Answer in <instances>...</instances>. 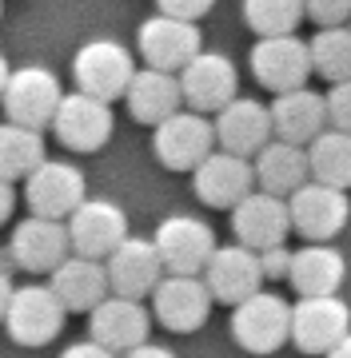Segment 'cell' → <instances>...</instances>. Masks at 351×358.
<instances>
[{
  "label": "cell",
  "instance_id": "f35d334b",
  "mask_svg": "<svg viewBox=\"0 0 351 358\" xmlns=\"http://www.w3.org/2000/svg\"><path fill=\"white\" fill-rule=\"evenodd\" d=\"M13 294H16V282L0 271V322H4V315H8V303H13Z\"/></svg>",
  "mask_w": 351,
  "mask_h": 358
},
{
  "label": "cell",
  "instance_id": "603a6c76",
  "mask_svg": "<svg viewBox=\"0 0 351 358\" xmlns=\"http://www.w3.org/2000/svg\"><path fill=\"white\" fill-rule=\"evenodd\" d=\"M124 103H128L132 120H140V124H148V128L164 124L168 115H176L180 108H188V103H184V88H180V72H164V68L144 64L140 72L132 76Z\"/></svg>",
  "mask_w": 351,
  "mask_h": 358
},
{
  "label": "cell",
  "instance_id": "74e56055",
  "mask_svg": "<svg viewBox=\"0 0 351 358\" xmlns=\"http://www.w3.org/2000/svg\"><path fill=\"white\" fill-rule=\"evenodd\" d=\"M124 358H176L168 350V346H156V343H144V346H136V350H128Z\"/></svg>",
  "mask_w": 351,
  "mask_h": 358
},
{
  "label": "cell",
  "instance_id": "30bf717a",
  "mask_svg": "<svg viewBox=\"0 0 351 358\" xmlns=\"http://www.w3.org/2000/svg\"><path fill=\"white\" fill-rule=\"evenodd\" d=\"M136 48H140L148 68H164V72H184L195 56L204 52L200 44V28L195 20H180V16L156 13L148 16L136 32Z\"/></svg>",
  "mask_w": 351,
  "mask_h": 358
},
{
  "label": "cell",
  "instance_id": "8992f818",
  "mask_svg": "<svg viewBox=\"0 0 351 358\" xmlns=\"http://www.w3.org/2000/svg\"><path fill=\"white\" fill-rule=\"evenodd\" d=\"M351 334V307L339 294H303L291 307V343L303 355H327Z\"/></svg>",
  "mask_w": 351,
  "mask_h": 358
},
{
  "label": "cell",
  "instance_id": "9c48e42d",
  "mask_svg": "<svg viewBox=\"0 0 351 358\" xmlns=\"http://www.w3.org/2000/svg\"><path fill=\"white\" fill-rule=\"evenodd\" d=\"M156 247L164 255V267L168 275H204L212 263V255L220 251L216 243V231L195 215H168L160 219L156 227Z\"/></svg>",
  "mask_w": 351,
  "mask_h": 358
},
{
  "label": "cell",
  "instance_id": "4316f807",
  "mask_svg": "<svg viewBox=\"0 0 351 358\" xmlns=\"http://www.w3.org/2000/svg\"><path fill=\"white\" fill-rule=\"evenodd\" d=\"M347 275V263L331 243H308L299 247L296 259H291V275L287 282L296 287V294H336L339 282Z\"/></svg>",
  "mask_w": 351,
  "mask_h": 358
},
{
  "label": "cell",
  "instance_id": "484cf974",
  "mask_svg": "<svg viewBox=\"0 0 351 358\" xmlns=\"http://www.w3.org/2000/svg\"><path fill=\"white\" fill-rule=\"evenodd\" d=\"M256 183H260L263 192L272 195H291L299 192L308 179H312V164H308V148H299V143H287V140H272L263 148L256 159Z\"/></svg>",
  "mask_w": 351,
  "mask_h": 358
},
{
  "label": "cell",
  "instance_id": "5bb4252c",
  "mask_svg": "<svg viewBox=\"0 0 351 358\" xmlns=\"http://www.w3.org/2000/svg\"><path fill=\"white\" fill-rule=\"evenodd\" d=\"M8 255L20 271L28 275H53L68 255H72V235H68L64 219H44V215H28L25 223L13 227L8 239Z\"/></svg>",
  "mask_w": 351,
  "mask_h": 358
},
{
  "label": "cell",
  "instance_id": "2e32d148",
  "mask_svg": "<svg viewBox=\"0 0 351 358\" xmlns=\"http://www.w3.org/2000/svg\"><path fill=\"white\" fill-rule=\"evenodd\" d=\"M192 187L208 207L232 211L240 199H247V195L256 192V164L247 155H235V152H223L220 148V152H212L192 171Z\"/></svg>",
  "mask_w": 351,
  "mask_h": 358
},
{
  "label": "cell",
  "instance_id": "8fae6325",
  "mask_svg": "<svg viewBox=\"0 0 351 358\" xmlns=\"http://www.w3.org/2000/svg\"><path fill=\"white\" fill-rule=\"evenodd\" d=\"M116 131V115H112V103L100 100V96H88V92H68L60 112L53 120V136L64 143L68 152H100Z\"/></svg>",
  "mask_w": 351,
  "mask_h": 358
},
{
  "label": "cell",
  "instance_id": "5b68a950",
  "mask_svg": "<svg viewBox=\"0 0 351 358\" xmlns=\"http://www.w3.org/2000/svg\"><path fill=\"white\" fill-rule=\"evenodd\" d=\"M247 64H252L256 84H263L275 96L291 88H308V76L315 72L312 44L299 40L296 32H287V36H256V44L247 52Z\"/></svg>",
  "mask_w": 351,
  "mask_h": 358
},
{
  "label": "cell",
  "instance_id": "d4e9b609",
  "mask_svg": "<svg viewBox=\"0 0 351 358\" xmlns=\"http://www.w3.org/2000/svg\"><path fill=\"white\" fill-rule=\"evenodd\" d=\"M272 124H275V140L308 148L324 128H331L327 124V96H319L312 88L280 92L272 100Z\"/></svg>",
  "mask_w": 351,
  "mask_h": 358
},
{
  "label": "cell",
  "instance_id": "9a60e30c",
  "mask_svg": "<svg viewBox=\"0 0 351 358\" xmlns=\"http://www.w3.org/2000/svg\"><path fill=\"white\" fill-rule=\"evenodd\" d=\"M232 231H235V243L252 247V251H268V247H280L296 231L291 223V203L284 195L272 192H252L247 199L232 207Z\"/></svg>",
  "mask_w": 351,
  "mask_h": 358
},
{
  "label": "cell",
  "instance_id": "1f68e13d",
  "mask_svg": "<svg viewBox=\"0 0 351 358\" xmlns=\"http://www.w3.org/2000/svg\"><path fill=\"white\" fill-rule=\"evenodd\" d=\"M327 124L339 131H351V80H339L327 92Z\"/></svg>",
  "mask_w": 351,
  "mask_h": 358
},
{
  "label": "cell",
  "instance_id": "60d3db41",
  "mask_svg": "<svg viewBox=\"0 0 351 358\" xmlns=\"http://www.w3.org/2000/svg\"><path fill=\"white\" fill-rule=\"evenodd\" d=\"M8 80H13V68H8L4 56H0V103H4V88H8Z\"/></svg>",
  "mask_w": 351,
  "mask_h": 358
},
{
  "label": "cell",
  "instance_id": "836d02e7",
  "mask_svg": "<svg viewBox=\"0 0 351 358\" xmlns=\"http://www.w3.org/2000/svg\"><path fill=\"white\" fill-rule=\"evenodd\" d=\"M291 259H296V251H287L284 243H280V247H268V251H260L263 279H268V282H284L287 275H291Z\"/></svg>",
  "mask_w": 351,
  "mask_h": 358
},
{
  "label": "cell",
  "instance_id": "b9f144b4",
  "mask_svg": "<svg viewBox=\"0 0 351 358\" xmlns=\"http://www.w3.org/2000/svg\"><path fill=\"white\" fill-rule=\"evenodd\" d=\"M0 8H4V0H0Z\"/></svg>",
  "mask_w": 351,
  "mask_h": 358
},
{
  "label": "cell",
  "instance_id": "6da1fadb",
  "mask_svg": "<svg viewBox=\"0 0 351 358\" xmlns=\"http://www.w3.org/2000/svg\"><path fill=\"white\" fill-rule=\"evenodd\" d=\"M140 68L132 64L128 44H120L112 36H96L88 44H80L76 56H72V76H76V88L88 92V96H100V100H116V96H128V84Z\"/></svg>",
  "mask_w": 351,
  "mask_h": 358
},
{
  "label": "cell",
  "instance_id": "ab89813d",
  "mask_svg": "<svg viewBox=\"0 0 351 358\" xmlns=\"http://www.w3.org/2000/svg\"><path fill=\"white\" fill-rule=\"evenodd\" d=\"M324 358H351V334L343 338V343H336V346H331V350H327Z\"/></svg>",
  "mask_w": 351,
  "mask_h": 358
},
{
  "label": "cell",
  "instance_id": "4dcf8cb0",
  "mask_svg": "<svg viewBox=\"0 0 351 358\" xmlns=\"http://www.w3.org/2000/svg\"><path fill=\"white\" fill-rule=\"evenodd\" d=\"M308 16L303 0H244V20L256 36H287Z\"/></svg>",
  "mask_w": 351,
  "mask_h": 358
},
{
  "label": "cell",
  "instance_id": "d6986e66",
  "mask_svg": "<svg viewBox=\"0 0 351 358\" xmlns=\"http://www.w3.org/2000/svg\"><path fill=\"white\" fill-rule=\"evenodd\" d=\"M152 310L144 307L140 299H128V294H108L96 310H88V334L96 343H104L108 350L116 355H128L136 346L148 343V331H152Z\"/></svg>",
  "mask_w": 351,
  "mask_h": 358
},
{
  "label": "cell",
  "instance_id": "e0dca14e",
  "mask_svg": "<svg viewBox=\"0 0 351 358\" xmlns=\"http://www.w3.org/2000/svg\"><path fill=\"white\" fill-rule=\"evenodd\" d=\"M180 88H184V103L192 112L216 115L220 108L240 96V72L223 52H200L192 64L180 72Z\"/></svg>",
  "mask_w": 351,
  "mask_h": 358
},
{
  "label": "cell",
  "instance_id": "3957f363",
  "mask_svg": "<svg viewBox=\"0 0 351 358\" xmlns=\"http://www.w3.org/2000/svg\"><path fill=\"white\" fill-rule=\"evenodd\" d=\"M232 334L247 355H275L291 343V303L275 291H256L232 307Z\"/></svg>",
  "mask_w": 351,
  "mask_h": 358
},
{
  "label": "cell",
  "instance_id": "8d00e7d4",
  "mask_svg": "<svg viewBox=\"0 0 351 358\" xmlns=\"http://www.w3.org/2000/svg\"><path fill=\"white\" fill-rule=\"evenodd\" d=\"M13 207H16V192H13V179H4L0 176V223L13 215Z\"/></svg>",
  "mask_w": 351,
  "mask_h": 358
},
{
  "label": "cell",
  "instance_id": "f546056e",
  "mask_svg": "<svg viewBox=\"0 0 351 358\" xmlns=\"http://www.w3.org/2000/svg\"><path fill=\"white\" fill-rule=\"evenodd\" d=\"M312 64L315 76H324L327 84L351 80V28L336 24V28H319L312 40Z\"/></svg>",
  "mask_w": 351,
  "mask_h": 358
},
{
  "label": "cell",
  "instance_id": "ba28073f",
  "mask_svg": "<svg viewBox=\"0 0 351 358\" xmlns=\"http://www.w3.org/2000/svg\"><path fill=\"white\" fill-rule=\"evenodd\" d=\"M68 307L60 303V294L53 287H16L8 315H4V331L20 346H48L64 327Z\"/></svg>",
  "mask_w": 351,
  "mask_h": 358
},
{
  "label": "cell",
  "instance_id": "e575fe53",
  "mask_svg": "<svg viewBox=\"0 0 351 358\" xmlns=\"http://www.w3.org/2000/svg\"><path fill=\"white\" fill-rule=\"evenodd\" d=\"M156 8L168 16H180V20H200L216 8V0H156Z\"/></svg>",
  "mask_w": 351,
  "mask_h": 358
},
{
  "label": "cell",
  "instance_id": "52a82bcc",
  "mask_svg": "<svg viewBox=\"0 0 351 358\" xmlns=\"http://www.w3.org/2000/svg\"><path fill=\"white\" fill-rule=\"evenodd\" d=\"M88 199V179L68 159H44V164L25 179V203L32 215L64 219Z\"/></svg>",
  "mask_w": 351,
  "mask_h": 358
},
{
  "label": "cell",
  "instance_id": "44dd1931",
  "mask_svg": "<svg viewBox=\"0 0 351 358\" xmlns=\"http://www.w3.org/2000/svg\"><path fill=\"white\" fill-rule=\"evenodd\" d=\"M104 263H108V279H112V294H128V299L152 294L164 279V271H168L156 239H140V235H128Z\"/></svg>",
  "mask_w": 351,
  "mask_h": 358
},
{
  "label": "cell",
  "instance_id": "4fadbf2b",
  "mask_svg": "<svg viewBox=\"0 0 351 358\" xmlns=\"http://www.w3.org/2000/svg\"><path fill=\"white\" fill-rule=\"evenodd\" d=\"M287 203H291V223L308 243H331L339 231L347 227L351 215L347 192L331 187V183H319V179H308L299 192L287 195Z\"/></svg>",
  "mask_w": 351,
  "mask_h": 358
},
{
  "label": "cell",
  "instance_id": "7402d4cb",
  "mask_svg": "<svg viewBox=\"0 0 351 358\" xmlns=\"http://www.w3.org/2000/svg\"><path fill=\"white\" fill-rule=\"evenodd\" d=\"M216 303H228V307H240L244 299H252L256 291H263V263L260 251H252L244 243H228L212 255L208 271H204Z\"/></svg>",
  "mask_w": 351,
  "mask_h": 358
},
{
  "label": "cell",
  "instance_id": "ac0fdd59",
  "mask_svg": "<svg viewBox=\"0 0 351 358\" xmlns=\"http://www.w3.org/2000/svg\"><path fill=\"white\" fill-rule=\"evenodd\" d=\"M275 140V124H272V103H260L252 96H235L228 108L216 112V143L223 152L235 155H256Z\"/></svg>",
  "mask_w": 351,
  "mask_h": 358
},
{
  "label": "cell",
  "instance_id": "277c9868",
  "mask_svg": "<svg viewBox=\"0 0 351 358\" xmlns=\"http://www.w3.org/2000/svg\"><path fill=\"white\" fill-rule=\"evenodd\" d=\"M64 103L60 76L44 64H25L13 68V80L4 88V120L25 124V128H53L56 112Z\"/></svg>",
  "mask_w": 351,
  "mask_h": 358
},
{
  "label": "cell",
  "instance_id": "f1b7e54d",
  "mask_svg": "<svg viewBox=\"0 0 351 358\" xmlns=\"http://www.w3.org/2000/svg\"><path fill=\"white\" fill-rule=\"evenodd\" d=\"M308 164H312V179L347 192L351 187V131L324 128L308 143Z\"/></svg>",
  "mask_w": 351,
  "mask_h": 358
},
{
  "label": "cell",
  "instance_id": "d6a6232c",
  "mask_svg": "<svg viewBox=\"0 0 351 358\" xmlns=\"http://www.w3.org/2000/svg\"><path fill=\"white\" fill-rule=\"evenodd\" d=\"M308 20H315L319 28H336L343 20H351V0H303Z\"/></svg>",
  "mask_w": 351,
  "mask_h": 358
},
{
  "label": "cell",
  "instance_id": "d590c367",
  "mask_svg": "<svg viewBox=\"0 0 351 358\" xmlns=\"http://www.w3.org/2000/svg\"><path fill=\"white\" fill-rule=\"evenodd\" d=\"M60 358H120L116 350H108L104 343H96V338H88V343H72Z\"/></svg>",
  "mask_w": 351,
  "mask_h": 358
},
{
  "label": "cell",
  "instance_id": "83f0119b",
  "mask_svg": "<svg viewBox=\"0 0 351 358\" xmlns=\"http://www.w3.org/2000/svg\"><path fill=\"white\" fill-rule=\"evenodd\" d=\"M44 159H48L44 136L36 128H25V124H13V120L0 124V176L4 179H28Z\"/></svg>",
  "mask_w": 351,
  "mask_h": 358
},
{
  "label": "cell",
  "instance_id": "cb8c5ba5",
  "mask_svg": "<svg viewBox=\"0 0 351 358\" xmlns=\"http://www.w3.org/2000/svg\"><path fill=\"white\" fill-rule=\"evenodd\" d=\"M48 287L60 294V303L68 310H96L112 294V279H108V263L104 259H88V255H72L48 275Z\"/></svg>",
  "mask_w": 351,
  "mask_h": 358
},
{
  "label": "cell",
  "instance_id": "7a4b0ae2",
  "mask_svg": "<svg viewBox=\"0 0 351 358\" xmlns=\"http://www.w3.org/2000/svg\"><path fill=\"white\" fill-rule=\"evenodd\" d=\"M152 152L168 171H195L216 152V120L192 108H180L176 115L152 128Z\"/></svg>",
  "mask_w": 351,
  "mask_h": 358
},
{
  "label": "cell",
  "instance_id": "7c38bea8",
  "mask_svg": "<svg viewBox=\"0 0 351 358\" xmlns=\"http://www.w3.org/2000/svg\"><path fill=\"white\" fill-rule=\"evenodd\" d=\"M216 294H212L204 275H164L152 291V315L176 334H192L208 322Z\"/></svg>",
  "mask_w": 351,
  "mask_h": 358
},
{
  "label": "cell",
  "instance_id": "ffe728a7",
  "mask_svg": "<svg viewBox=\"0 0 351 358\" xmlns=\"http://www.w3.org/2000/svg\"><path fill=\"white\" fill-rule=\"evenodd\" d=\"M68 235H72V251L76 255L108 259L128 239V215L112 199H84L68 215Z\"/></svg>",
  "mask_w": 351,
  "mask_h": 358
}]
</instances>
